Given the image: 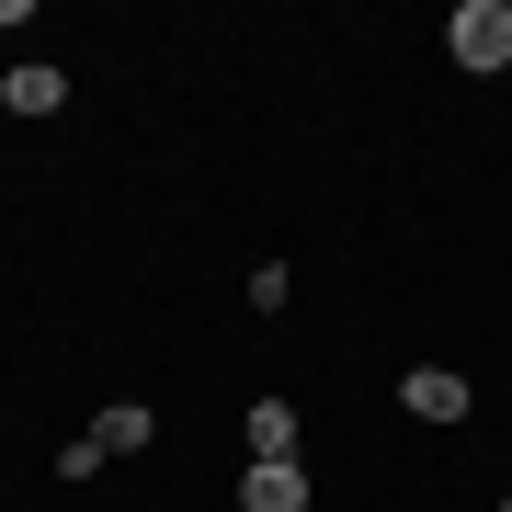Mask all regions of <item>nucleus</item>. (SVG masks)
<instances>
[{
	"label": "nucleus",
	"mask_w": 512,
	"mask_h": 512,
	"mask_svg": "<svg viewBox=\"0 0 512 512\" xmlns=\"http://www.w3.org/2000/svg\"><path fill=\"white\" fill-rule=\"evenodd\" d=\"M444 57L456 69H512V0H456V23H444Z\"/></svg>",
	"instance_id": "nucleus-1"
},
{
	"label": "nucleus",
	"mask_w": 512,
	"mask_h": 512,
	"mask_svg": "<svg viewBox=\"0 0 512 512\" xmlns=\"http://www.w3.org/2000/svg\"><path fill=\"white\" fill-rule=\"evenodd\" d=\"M399 410H410V421H467L478 399H467L456 365H410V376H399Z\"/></svg>",
	"instance_id": "nucleus-2"
},
{
	"label": "nucleus",
	"mask_w": 512,
	"mask_h": 512,
	"mask_svg": "<svg viewBox=\"0 0 512 512\" xmlns=\"http://www.w3.org/2000/svg\"><path fill=\"white\" fill-rule=\"evenodd\" d=\"M239 512H308V467H296V456L239 467Z\"/></svg>",
	"instance_id": "nucleus-3"
},
{
	"label": "nucleus",
	"mask_w": 512,
	"mask_h": 512,
	"mask_svg": "<svg viewBox=\"0 0 512 512\" xmlns=\"http://www.w3.org/2000/svg\"><path fill=\"white\" fill-rule=\"evenodd\" d=\"M239 433H251V467L296 456V410H285V399H251V421H239Z\"/></svg>",
	"instance_id": "nucleus-4"
},
{
	"label": "nucleus",
	"mask_w": 512,
	"mask_h": 512,
	"mask_svg": "<svg viewBox=\"0 0 512 512\" xmlns=\"http://www.w3.org/2000/svg\"><path fill=\"white\" fill-rule=\"evenodd\" d=\"M92 444H103V456H137V444H148V399H114L92 421Z\"/></svg>",
	"instance_id": "nucleus-5"
},
{
	"label": "nucleus",
	"mask_w": 512,
	"mask_h": 512,
	"mask_svg": "<svg viewBox=\"0 0 512 512\" xmlns=\"http://www.w3.org/2000/svg\"><path fill=\"white\" fill-rule=\"evenodd\" d=\"M0 92H12V114H57V103H69V80H57V69H12Z\"/></svg>",
	"instance_id": "nucleus-6"
},
{
	"label": "nucleus",
	"mask_w": 512,
	"mask_h": 512,
	"mask_svg": "<svg viewBox=\"0 0 512 512\" xmlns=\"http://www.w3.org/2000/svg\"><path fill=\"white\" fill-rule=\"evenodd\" d=\"M0 114H12V92H0Z\"/></svg>",
	"instance_id": "nucleus-7"
},
{
	"label": "nucleus",
	"mask_w": 512,
	"mask_h": 512,
	"mask_svg": "<svg viewBox=\"0 0 512 512\" xmlns=\"http://www.w3.org/2000/svg\"><path fill=\"white\" fill-rule=\"evenodd\" d=\"M501 512H512V490H501Z\"/></svg>",
	"instance_id": "nucleus-8"
}]
</instances>
